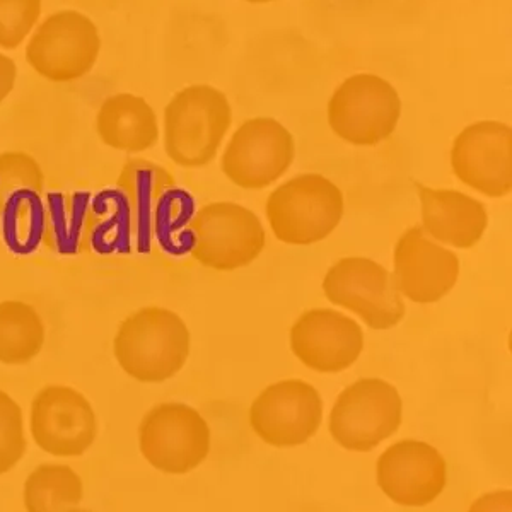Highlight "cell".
Listing matches in <instances>:
<instances>
[{
    "label": "cell",
    "mask_w": 512,
    "mask_h": 512,
    "mask_svg": "<svg viewBox=\"0 0 512 512\" xmlns=\"http://www.w3.org/2000/svg\"><path fill=\"white\" fill-rule=\"evenodd\" d=\"M192 349L187 323L175 311L146 306L127 316L113 338L123 373L139 383H164L185 367Z\"/></svg>",
    "instance_id": "1"
},
{
    "label": "cell",
    "mask_w": 512,
    "mask_h": 512,
    "mask_svg": "<svg viewBox=\"0 0 512 512\" xmlns=\"http://www.w3.org/2000/svg\"><path fill=\"white\" fill-rule=\"evenodd\" d=\"M18 190H45V173L31 154L23 151L0 152V210Z\"/></svg>",
    "instance_id": "27"
},
{
    "label": "cell",
    "mask_w": 512,
    "mask_h": 512,
    "mask_svg": "<svg viewBox=\"0 0 512 512\" xmlns=\"http://www.w3.org/2000/svg\"><path fill=\"white\" fill-rule=\"evenodd\" d=\"M294 156V137L282 123L274 118H251L229 140L221 169L236 187L263 190L286 175Z\"/></svg>",
    "instance_id": "11"
},
{
    "label": "cell",
    "mask_w": 512,
    "mask_h": 512,
    "mask_svg": "<svg viewBox=\"0 0 512 512\" xmlns=\"http://www.w3.org/2000/svg\"><path fill=\"white\" fill-rule=\"evenodd\" d=\"M101 36L86 14L59 11L36 28L26 45V62L50 82L79 81L98 62Z\"/></svg>",
    "instance_id": "6"
},
{
    "label": "cell",
    "mask_w": 512,
    "mask_h": 512,
    "mask_svg": "<svg viewBox=\"0 0 512 512\" xmlns=\"http://www.w3.org/2000/svg\"><path fill=\"white\" fill-rule=\"evenodd\" d=\"M468 512H512L511 490H501L492 494L482 495L473 502Z\"/></svg>",
    "instance_id": "29"
},
{
    "label": "cell",
    "mask_w": 512,
    "mask_h": 512,
    "mask_svg": "<svg viewBox=\"0 0 512 512\" xmlns=\"http://www.w3.org/2000/svg\"><path fill=\"white\" fill-rule=\"evenodd\" d=\"M291 349L304 366L318 373L349 369L364 349L357 321L333 309H311L291 328Z\"/></svg>",
    "instance_id": "15"
},
{
    "label": "cell",
    "mask_w": 512,
    "mask_h": 512,
    "mask_svg": "<svg viewBox=\"0 0 512 512\" xmlns=\"http://www.w3.org/2000/svg\"><path fill=\"white\" fill-rule=\"evenodd\" d=\"M330 303L352 311L373 330H390L405 318L407 306L393 274L364 256L338 260L323 279Z\"/></svg>",
    "instance_id": "7"
},
{
    "label": "cell",
    "mask_w": 512,
    "mask_h": 512,
    "mask_svg": "<svg viewBox=\"0 0 512 512\" xmlns=\"http://www.w3.org/2000/svg\"><path fill=\"white\" fill-rule=\"evenodd\" d=\"M26 449L23 408L9 393L0 390V475L16 468Z\"/></svg>",
    "instance_id": "26"
},
{
    "label": "cell",
    "mask_w": 512,
    "mask_h": 512,
    "mask_svg": "<svg viewBox=\"0 0 512 512\" xmlns=\"http://www.w3.org/2000/svg\"><path fill=\"white\" fill-rule=\"evenodd\" d=\"M422 229L444 245L470 250L480 243L489 226L482 202L456 190H437L417 183Z\"/></svg>",
    "instance_id": "17"
},
{
    "label": "cell",
    "mask_w": 512,
    "mask_h": 512,
    "mask_svg": "<svg viewBox=\"0 0 512 512\" xmlns=\"http://www.w3.org/2000/svg\"><path fill=\"white\" fill-rule=\"evenodd\" d=\"M93 193L48 192L45 200L43 245L59 256H77L86 248Z\"/></svg>",
    "instance_id": "20"
},
{
    "label": "cell",
    "mask_w": 512,
    "mask_h": 512,
    "mask_svg": "<svg viewBox=\"0 0 512 512\" xmlns=\"http://www.w3.org/2000/svg\"><path fill=\"white\" fill-rule=\"evenodd\" d=\"M400 117V94L390 82L374 74L347 77L328 103L333 134L352 146H378L390 139Z\"/></svg>",
    "instance_id": "5"
},
{
    "label": "cell",
    "mask_w": 512,
    "mask_h": 512,
    "mask_svg": "<svg viewBox=\"0 0 512 512\" xmlns=\"http://www.w3.org/2000/svg\"><path fill=\"white\" fill-rule=\"evenodd\" d=\"M70 512H96V511H91V509H81V507H77V509H74V511H70Z\"/></svg>",
    "instance_id": "32"
},
{
    "label": "cell",
    "mask_w": 512,
    "mask_h": 512,
    "mask_svg": "<svg viewBox=\"0 0 512 512\" xmlns=\"http://www.w3.org/2000/svg\"><path fill=\"white\" fill-rule=\"evenodd\" d=\"M96 134L110 149L139 154L158 144V117L146 99L132 93L113 94L96 113Z\"/></svg>",
    "instance_id": "18"
},
{
    "label": "cell",
    "mask_w": 512,
    "mask_h": 512,
    "mask_svg": "<svg viewBox=\"0 0 512 512\" xmlns=\"http://www.w3.org/2000/svg\"><path fill=\"white\" fill-rule=\"evenodd\" d=\"M451 168L475 192L506 197L512 192V128L483 120L461 130L451 147Z\"/></svg>",
    "instance_id": "13"
},
{
    "label": "cell",
    "mask_w": 512,
    "mask_h": 512,
    "mask_svg": "<svg viewBox=\"0 0 512 512\" xmlns=\"http://www.w3.org/2000/svg\"><path fill=\"white\" fill-rule=\"evenodd\" d=\"M193 258L216 272L248 267L265 250V229L255 212L234 202H212L190 222Z\"/></svg>",
    "instance_id": "4"
},
{
    "label": "cell",
    "mask_w": 512,
    "mask_h": 512,
    "mask_svg": "<svg viewBox=\"0 0 512 512\" xmlns=\"http://www.w3.org/2000/svg\"><path fill=\"white\" fill-rule=\"evenodd\" d=\"M84 483L69 465L45 463L36 466L24 482L26 512H70L81 506Z\"/></svg>",
    "instance_id": "24"
},
{
    "label": "cell",
    "mask_w": 512,
    "mask_h": 512,
    "mask_svg": "<svg viewBox=\"0 0 512 512\" xmlns=\"http://www.w3.org/2000/svg\"><path fill=\"white\" fill-rule=\"evenodd\" d=\"M45 236V200L35 190H18L0 210V238L19 258L35 255Z\"/></svg>",
    "instance_id": "23"
},
{
    "label": "cell",
    "mask_w": 512,
    "mask_h": 512,
    "mask_svg": "<svg viewBox=\"0 0 512 512\" xmlns=\"http://www.w3.org/2000/svg\"><path fill=\"white\" fill-rule=\"evenodd\" d=\"M323 400L315 386L301 379L270 384L250 408V424L263 443L294 448L308 443L320 429Z\"/></svg>",
    "instance_id": "12"
},
{
    "label": "cell",
    "mask_w": 512,
    "mask_h": 512,
    "mask_svg": "<svg viewBox=\"0 0 512 512\" xmlns=\"http://www.w3.org/2000/svg\"><path fill=\"white\" fill-rule=\"evenodd\" d=\"M193 216L192 195L178 185L169 188L154 216L152 233L158 245L173 255L192 250V234L188 227Z\"/></svg>",
    "instance_id": "25"
},
{
    "label": "cell",
    "mask_w": 512,
    "mask_h": 512,
    "mask_svg": "<svg viewBox=\"0 0 512 512\" xmlns=\"http://www.w3.org/2000/svg\"><path fill=\"white\" fill-rule=\"evenodd\" d=\"M139 448L149 465L168 475H185L210 453V427L198 410L185 403H159L139 427Z\"/></svg>",
    "instance_id": "8"
},
{
    "label": "cell",
    "mask_w": 512,
    "mask_h": 512,
    "mask_svg": "<svg viewBox=\"0 0 512 512\" xmlns=\"http://www.w3.org/2000/svg\"><path fill=\"white\" fill-rule=\"evenodd\" d=\"M33 441L55 458H79L93 448L98 437V417L93 403L81 391L50 384L36 393L30 410Z\"/></svg>",
    "instance_id": "10"
},
{
    "label": "cell",
    "mask_w": 512,
    "mask_h": 512,
    "mask_svg": "<svg viewBox=\"0 0 512 512\" xmlns=\"http://www.w3.org/2000/svg\"><path fill=\"white\" fill-rule=\"evenodd\" d=\"M448 480L441 453L422 441H400L378 460V485L391 501L422 507L436 501Z\"/></svg>",
    "instance_id": "16"
},
{
    "label": "cell",
    "mask_w": 512,
    "mask_h": 512,
    "mask_svg": "<svg viewBox=\"0 0 512 512\" xmlns=\"http://www.w3.org/2000/svg\"><path fill=\"white\" fill-rule=\"evenodd\" d=\"M233 123L226 94L195 84L173 96L164 108V151L181 168H204L216 159Z\"/></svg>",
    "instance_id": "2"
},
{
    "label": "cell",
    "mask_w": 512,
    "mask_h": 512,
    "mask_svg": "<svg viewBox=\"0 0 512 512\" xmlns=\"http://www.w3.org/2000/svg\"><path fill=\"white\" fill-rule=\"evenodd\" d=\"M18 81V65L16 62L0 52V105L9 98L12 89Z\"/></svg>",
    "instance_id": "30"
},
{
    "label": "cell",
    "mask_w": 512,
    "mask_h": 512,
    "mask_svg": "<svg viewBox=\"0 0 512 512\" xmlns=\"http://www.w3.org/2000/svg\"><path fill=\"white\" fill-rule=\"evenodd\" d=\"M403 403L395 386L364 378L338 395L330 414V432L342 448L371 451L402 425Z\"/></svg>",
    "instance_id": "9"
},
{
    "label": "cell",
    "mask_w": 512,
    "mask_h": 512,
    "mask_svg": "<svg viewBox=\"0 0 512 512\" xmlns=\"http://www.w3.org/2000/svg\"><path fill=\"white\" fill-rule=\"evenodd\" d=\"M47 326L35 306L7 299L0 303V364L24 366L45 347Z\"/></svg>",
    "instance_id": "22"
},
{
    "label": "cell",
    "mask_w": 512,
    "mask_h": 512,
    "mask_svg": "<svg viewBox=\"0 0 512 512\" xmlns=\"http://www.w3.org/2000/svg\"><path fill=\"white\" fill-rule=\"evenodd\" d=\"M176 185L175 176L161 164L149 159H127L118 175L117 188L127 198L134 224V246L139 253H149L154 243V216L164 193Z\"/></svg>",
    "instance_id": "19"
},
{
    "label": "cell",
    "mask_w": 512,
    "mask_h": 512,
    "mask_svg": "<svg viewBox=\"0 0 512 512\" xmlns=\"http://www.w3.org/2000/svg\"><path fill=\"white\" fill-rule=\"evenodd\" d=\"M246 2H251V4H265V2H272V0H246Z\"/></svg>",
    "instance_id": "31"
},
{
    "label": "cell",
    "mask_w": 512,
    "mask_h": 512,
    "mask_svg": "<svg viewBox=\"0 0 512 512\" xmlns=\"http://www.w3.org/2000/svg\"><path fill=\"white\" fill-rule=\"evenodd\" d=\"M344 210L342 190L316 173L282 183L267 200L270 229L286 245L320 243L337 229Z\"/></svg>",
    "instance_id": "3"
},
{
    "label": "cell",
    "mask_w": 512,
    "mask_h": 512,
    "mask_svg": "<svg viewBox=\"0 0 512 512\" xmlns=\"http://www.w3.org/2000/svg\"><path fill=\"white\" fill-rule=\"evenodd\" d=\"M393 263L398 291L417 304L441 301L460 279V258L434 243L422 226L408 227L396 241Z\"/></svg>",
    "instance_id": "14"
},
{
    "label": "cell",
    "mask_w": 512,
    "mask_h": 512,
    "mask_svg": "<svg viewBox=\"0 0 512 512\" xmlns=\"http://www.w3.org/2000/svg\"><path fill=\"white\" fill-rule=\"evenodd\" d=\"M40 16L41 0H0V48L23 45Z\"/></svg>",
    "instance_id": "28"
},
{
    "label": "cell",
    "mask_w": 512,
    "mask_h": 512,
    "mask_svg": "<svg viewBox=\"0 0 512 512\" xmlns=\"http://www.w3.org/2000/svg\"><path fill=\"white\" fill-rule=\"evenodd\" d=\"M134 246V224L127 198L117 187L91 198L86 248L99 256L127 255Z\"/></svg>",
    "instance_id": "21"
}]
</instances>
